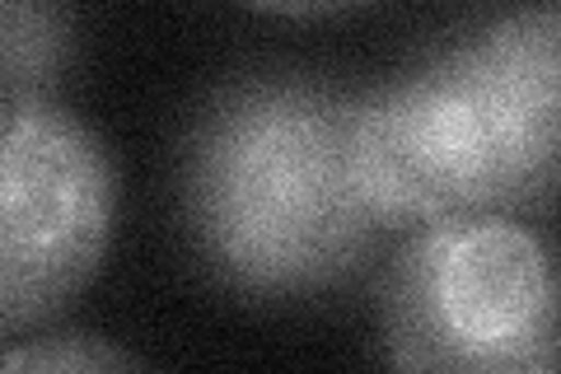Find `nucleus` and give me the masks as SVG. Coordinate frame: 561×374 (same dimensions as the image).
I'll return each mask as SVG.
<instances>
[{
	"instance_id": "obj_1",
	"label": "nucleus",
	"mask_w": 561,
	"mask_h": 374,
	"mask_svg": "<svg viewBox=\"0 0 561 374\" xmlns=\"http://www.w3.org/2000/svg\"><path fill=\"white\" fill-rule=\"evenodd\" d=\"M360 94L305 70H253L210 94L183 146V220L202 262L253 299L351 281L389 220L356 165Z\"/></svg>"
},
{
	"instance_id": "obj_2",
	"label": "nucleus",
	"mask_w": 561,
	"mask_h": 374,
	"mask_svg": "<svg viewBox=\"0 0 561 374\" xmlns=\"http://www.w3.org/2000/svg\"><path fill=\"white\" fill-rule=\"evenodd\" d=\"M356 165L389 225L548 206L561 173V10L501 14L360 94Z\"/></svg>"
},
{
	"instance_id": "obj_3",
	"label": "nucleus",
	"mask_w": 561,
	"mask_h": 374,
	"mask_svg": "<svg viewBox=\"0 0 561 374\" xmlns=\"http://www.w3.org/2000/svg\"><path fill=\"white\" fill-rule=\"evenodd\" d=\"M389 374H557V267L515 216L426 220L379 295Z\"/></svg>"
},
{
	"instance_id": "obj_4",
	"label": "nucleus",
	"mask_w": 561,
	"mask_h": 374,
	"mask_svg": "<svg viewBox=\"0 0 561 374\" xmlns=\"http://www.w3.org/2000/svg\"><path fill=\"white\" fill-rule=\"evenodd\" d=\"M117 220V169L51 94L0 99V332L66 309L99 272Z\"/></svg>"
},
{
	"instance_id": "obj_5",
	"label": "nucleus",
	"mask_w": 561,
	"mask_h": 374,
	"mask_svg": "<svg viewBox=\"0 0 561 374\" xmlns=\"http://www.w3.org/2000/svg\"><path fill=\"white\" fill-rule=\"evenodd\" d=\"M0 374H146L122 347L94 332H51L33 337L0 355Z\"/></svg>"
}]
</instances>
